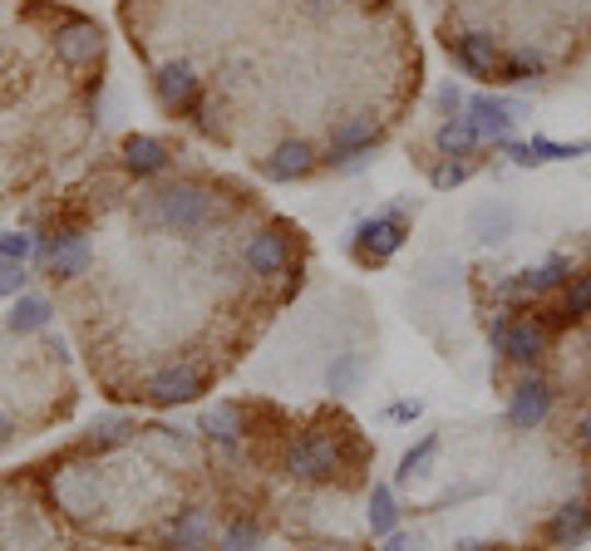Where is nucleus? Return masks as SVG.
Returning a JSON list of instances; mask_svg holds the SVG:
<instances>
[{
    "mask_svg": "<svg viewBox=\"0 0 591 551\" xmlns=\"http://www.w3.org/2000/svg\"><path fill=\"white\" fill-rule=\"evenodd\" d=\"M212 207H217L212 187H202V183H167V187H158L143 207H138V222L153 226V232H177V236H183V232L207 226Z\"/></svg>",
    "mask_w": 591,
    "mask_h": 551,
    "instance_id": "1",
    "label": "nucleus"
},
{
    "mask_svg": "<svg viewBox=\"0 0 591 551\" xmlns=\"http://www.w3.org/2000/svg\"><path fill=\"white\" fill-rule=\"evenodd\" d=\"M488 344L502 354V360L522 364V370H537V360L547 354L552 335L542 330V325L532 320V315H522V310H502V315H493V325H488Z\"/></svg>",
    "mask_w": 591,
    "mask_h": 551,
    "instance_id": "2",
    "label": "nucleus"
},
{
    "mask_svg": "<svg viewBox=\"0 0 591 551\" xmlns=\"http://www.w3.org/2000/svg\"><path fill=\"white\" fill-rule=\"evenodd\" d=\"M345 468L340 458V433H325V429H311L286 448V472L296 482H331L335 472Z\"/></svg>",
    "mask_w": 591,
    "mask_h": 551,
    "instance_id": "3",
    "label": "nucleus"
},
{
    "mask_svg": "<svg viewBox=\"0 0 591 551\" xmlns=\"http://www.w3.org/2000/svg\"><path fill=\"white\" fill-rule=\"evenodd\" d=\"M404 236H409L404 207H394V212H380V216H364V222L350 232V256H355L360 266H384V261H390V256L404 246Z\"/></svg>",
    "mask_w": 591,
    "mask_h": 551,
    "instance_id": "4",
    "label": "nucleus"
},
{
    "mask_svg": "<svg viewBox=\"0 0 591 551\" xmlns=\"http://www.w3.org/2000/svg\"><path fill=\"white\" fill-rule=\"evenodd\" d=\"M35 256L45 261V271L55 276V281H74V276L89 271V261H94V246H89V236L79 232V226H59V232L39 236Z\"/></svg>",
    "mask_w": 591,
    "mask_h": 551,
    "instance_id": "5",
    "label": "nucleus"
},
{
    "mask_svg": "<svg viewBox=\"0 0 591 551\" xmlns=\"http://www.w3.org/2000/svg\"><path fill=\"white\" fill-rule=\"evenodd\" d=\"M202 389H207L202 370H193V364H163V370L148 374L138 394H143L153 409H177V403H193Z\"/></svg>",
    "mask_w": 591,
    "mask_h": 551,
    "instance_id": "6",
    "label": "nucleus"
},
{
    "mask_svg": "<svg viewBox=\"0 0 591 551\" xmlns=\"http://www.w3.org/2000/svg\"><path fill=\"white\" fill-rule=\"evenodd\" d=\"M463 114L473 118V128H478L483 143H508L512 128H518V118L528 114V104L522 98H493V94H473L468 104H463Z\"/></svg>",
    "mask_w": 591,
    "mask_h": 551,
    "instance_id": "7",
    "label": "nucleus"
},
{
    "mask_svg": "<svg viewBox=\"0 0 591 551\" xmlns=\"http://www.w3.org/2000/svg\"><path fill=\"white\" fill-rule=\"evenodd\" d=\"M55 55H59V65H69V69H89L94 59H104V30H99L89 15L59 20V30H55Z\"/></svg>",
    "mask_w": 591,
    "mask_h": 551,
    "instance_id": "8",
    "label": "nucleus"
},
{
    "mask_svg": "<svg viewBox=\"0 0 591 551\" xmlns=\"http://www.w3.org/2000/svg\"><path fill=\"white\" fill-rule=\"evenodd\" d=\"M153 98H158V108H163V114L187 118V114H193V104L202 98V79H197L193 65L173 59V65H163L153 74Z\"/></svg>",
    "mask_w": 591,
    "mask_h": 551,
    "instance_id": "9",
    "label": "nucleus"
},
{
    "mask_svg": "<svg viewBox=\"0 0 591 551\" xmlns=\"http://www.w3.org/2000/svg\"><path fill=\"white\" fill-rule=\"evenodd\" d=\"M242 261L252 276H281L291 266V232L286 226H262V232L246 236Z\"/></svg>",
    "mask_w": 591,
    "mask_h": 551,
    "instance_id": "10",
    "label": "nucleus"
},
{
    "mask_svg": "<svg viewBox=\"0 0 591 551\" xmlns=\"http://www.w3.org/2000/svg\"><path fill=\"white\" fill-rule=\"evenodd\" d=\"M449 55L453 65L463 69L468 79H498V59H502V45L483 30H463V35L449 39Z\"/></svg>",
    "mask_w": 591,
    "mask_h": 551,
    "instance_id": "11",
    "label": "nucleus"
},
{
    "mask_svg": "<svg viewBox=\"0 0 591 551\" xmlns=\"http://www.w3.org/2000/svg\"><path fill=\"white\" fill-rule=\"evenodd\" d=\"M552 403H557L552 384L542 379V374H528V379H518V389H512V399H508V423L522 433L537 429V423H547Z\"/></svg>",
    "mask_w": 591,
    "mask_h": 551,
    "instance_id": "12",
    "label": "nucleus"
},
{
    "mask_svg": "<svg viewBox=\"0 0 591 551\" xmlns=\"http://www.w3.org/2000/svg\"><path fill=\"white\" fill-rule=\"evenodd\" d=\"M49 492H55V502H59V512H69V517H89L94 512V502H99V478H94V468H59V472H49Z\"/></svg>",
    "mask_w": 591,
    "mask_h": 551,
    "instance_id": "13",
    "label": "nucleus"
},
{
    "mask_svg": "<svg viewBox=\"0 0 591 551\" xmlns=\"http://www.w3.org/2000/svg\"><path fill=\"white\" fill-rule=\"evenodd\" d=\"M315 148L305 138H286V143L271 148V157H262V177L266 183H296V177H311L315 173Z\"/></svg>",
    "mask_w": 591,
    "mask_h": 551,
    "instance_id": "14",
    "label": "nucleus"
},
{
    "mask_svg": "<svg viewBox=\"0 0 591 551\" xmlns=\"http://www.w3.org/2000/svg\"><path fill=\"white\" fill-rule=\"evenodd\" d=\"M118 157H124L128 177H158V173H167V163H173V148L153 133H128L124 143H118Z\"/></svg>",
    "mask_w": 591,
    "mask_h": 551,
    "instance_id": "15",
    "label": "nucleus"
},
{
    "mask_svg": "<svg viewBox=\"0 0 591 551\" xmlns=\"http://www.w3.org/2000/svg\"><path fill=\"white\" fill-rule=\"evenodd\" d=\"M374 143H380V124H374L370 114L345 118V124H335V128H331V163H345V157L370 153Z\"/></svg>",
    "mask_w": 591,
    "mask_h": 551,
    "instance_id": "16",
    "label": "nucleus"
},
{
    "mask_svg": "<svg viewBox=\"0 0 591 551\" xmlns=\"http://www.w3.org/2000/svg\"><path fill=\"white\" fill-rule=\"evenodd\" d=\"M591 537V502H561L547 521V541L557 551H571Z\"/></svg>",
    "mask_w": 591,
    "mask_h": 551,
    "instance_id": "17",
    "label": "nucleus"
},
{
    "mask_svg": "<svg viewBox=\"0 0 591 551\" xmlns=\"http://www.w3.org/2000/svg\"><path fill=\"white\" fill-rule=\"evenodd\" d=\"M512 226H518V212H512V202H502V197H493V202L473 207V216H468V232L478 236L483 246H498V242H508V236H512Z\"/></svg>",
    "mask_w": 591,
    "mask_h": 551,
    "instance_id": "18",
    "label": "nucleus"
},
{
    "mask_svg": "<svg viewBox=\"0 0 591 551\" xmlns=\"http://www.w3.org/2000/svg\"><path fill=\"white\" fill-rule=\"evenodd\" d=\"M202 433L212 443H222V448H236V443L246 438V409L232 399H217L212 409L202 413Z\"/></svg>",
    "mask_w": 591,
    "mask_h": 551,
    "instance_id": "19",
    "label": "nucleus"
},
{
    "mask_svg": "<svg viewBox=\"0 0 591 551\" xmlns=\"http://www.w3.org/2000/svg\"><path fill=\"white\" fill-rule=\"evenodd\" d=\"M49 320H55V305L35 291H20L15 305H10V315H5V330L10 335H35V330H45Z\"/></svg>",
    "mask_w": 591,
    "mask_h": 551,
    "instance_id": "20",
    "label": "nucleus"
},
{
    "mask_svg": "<svg viewBox=\"0 0 591 551\" xmlns=\"http://www.w3.org/2000/svg\"><path fill=\"white\" fill-rule=\"evenodd\" d=\"M207 537H212V517L202 507H187L167 521V547L173 551H202Z\"/></svg>",
    "mask_w": 591,
    "mask_h": 551,
    "instance_id": "21",
    "label": "nucleus"
},
{
    "mask_svg": "<svg viewBox=\"0 0 591 551\" xmlns=\"http://www.w3.org/2000/svg\"><path fill=\"white\" fill-rule=\"evenodd\" d=\"M542 74H547V59H542L532 45L502 49V59H498V84H537Z\"/></svg>",
    "mask_w": 591,
    "mask_h": 551,
    "instance_id": "22",
    "label": "nucleus"
},
{
    "mask_svg": "<svg viewBox=\"0 0 591 551\" xmlns=\"http://www.w3.org/2000/svg\"><path fill=\"white\" fill-rule=\"evenodd\" d=\"M478 128H473L468 114H453L439 124V133H433V148H439L443 157H473V148H478Z\"/></svg>",
    "mask_w": 591,
    "mask_h": 551,
    "instance_id": "23",
    "label": "nucleus"
},
{
    "mask_svg": "<svg viewBox=\"0 0 591 551\" xmlns=\"http://www.w3.org/2000/svg\"><path fill=\"white\" fill-rule=\"evenodd\" d=\"M370 531L380 541L390 531H399V502H394V488H384V482H374V492H370Z\"/></svg>",
    "mask_w": 591,
    "mask_h": 551,
    "instance_id": "24",
    "label": "nucleus"
},
{
    "mask_svg": "<svg viewBox=\"0 0 591 551\" xmlns=\"http://www.w3.org/2000/svg\"><path fill=\"white\" fill-rule=\"evenodd\" d=\"M522 276H528V285H532V295H537V301H542V295H552V291H561V285H567L571 281V261H567V256H547V261H542L537 266V271H522Z\"/></svg>",
    "mask_w": 591,
    "mask_h": 551,
    "instance_id": "25",
    "label": "nucleus"
},
{
    "mask_svg": "<svg viewBox=\"0 0 591 551\" xmlns=\"http://www.w3.org/2000/svg\"><path fill=\"white\" fill-rule=\"evenodd\" d=\"M528 153H532V167H537V163H571V157H587V153H591V138H581V143H557V138H528Z\"/></svg>",
    "mask_w": 591,
    "mask_h": 551,
    "instance_id": "26",
    "label": "nucleus"
},
{
    "mask_svg": "<svg viewBox=\"0 0 591 551\" xmlns=\"http://www.w3.org/2000/svg\"><path fill=\"white\" fill-rule=\"evenodd\" d=\"M561 310H567L571 325L591 315V266L587 271H571V281L561 285Z\"/></svg>",
    "mask_w": 591,
    "mask_h": 551,
    "instance_id": "27",
    "label": "nucleus"
},
{
    "mask_svg": "<svg viewBox=\"0 0 591 551\" xmlns=\"http://www.w3.org/2000/svg\"><path fill=\"white\" fill-rule=\"evenodd\" d=\"M134 433H138V423L124 419V413H114V419H99L94 429H89V443H94V448H124Z\"/></svg>",
    "mask_w": 591,
    "mask_h": 551,
    "instance_id": "28",
    "label": "nucleus"
},
{
    "mask_svg": "<svg viewBox=\"0 0 591 551\" xmlns=\"http://www.w3.org/2000/svg\"><path fill=\"white\" fill-rule=\"evenodd\" d=\"M360 379H364V354H335L331 374H325V384H331V394H350Z\"/></svg>",
    "mask_w": 591,
    "mask_h": 551,
    "instance_id": "29",
    "label": "nucleus"
},
{
    "mask_svg": "<svg viewBox=\"0 0 591 551\" xmlns=\"http://www.w3.org/2000/svg\"><path fill=\"white\" fill-rule=\"evenodd\" d=\"M433 453H439V433H424V438L399 458V482H414V478H419V472L429 468Z\"/></svg>",
    "mask_w": 591,
    "mask_h": 551,
    "instance_id": "30",
    "label": "nucleus"
},
{
    "mask_svg": "<svg viewBox=\"0 0 591 551\" xmlns=\"http://www.w3.org/2000/svg\"><path fill=\"white\" fill-rule=\"evenodd\" d=\"M262 547V527H256V517H236L232 527L222 531V551H256Z\"/></svg>",
    "mask_w": 591,
    "mask_h": 551,
    "instance_id": "31",
    "label": "nucleus"
},
{
    "mask_svg": "<svg viewBox=\"0 0 591 551\" xmlns=\"http://www.w3.org/2000/svg\"><path fill=\"white\" fill-rule=\"evenodd\" d=\"M222 114H227V108H222V98H197V104H193V114H187V118H193V128H197V133L217 138V133H222Z\"/></svg>",
    "mask_w": 591,
    "mask_h": 551,
    "instance_id": "32",
    "label": "nucleus"
},
{
    "mask_svg": "<svg viewBox=\"0 0 591 551\" xmlns=\"http://www.w3.org/2000/svg\"><path fill=\"white\" fill-rule=\"evenodd\" d=\"M473 177V163L468 157H459V163H453V157H443L439 167H433V187H439V192H449V187H463Z\"/></svg>",
    "mask_w": 591,
    "mask_h": 551,
    "instance_id": "33",
    "label": "nucleus"
},
{
    "mask_svg": "<svg viewBox=\"0 0 591 551\" xmlns=\"http://www.w3.org/2000/svg\"><path fill=\"white\" fill-rule=\"evenodd\" d=\"M35 256V236L30 232H0V261H30Z\"/></svg>",
    "mask_w": 591,
    "mask_h": 551,
    "instance_id": "34",
    "label": "nucleus"
},
{
    "mask_svg": "<svg viewBox=\"0 0 591 551\" xmlns=\"http://www.w3.org/2000/svg\"><path fill=\"white\" fill-rule=\"evenodd\" d=\"M25 285H30L25 261H0V301H15Z\"/></svg>",
    "mask_w": 591,
    "mask_h": 551,
    "instance_id": "35",
    "label": "nucleus"
},
{
    "mask_svg": "<svg viewBox=\"0 0 591 551\" xmlns=\"http://www.w3.org/2000/svg\"><path fill=\"white\" fill-rule=\"evenodd\" d=\"M433 104H439V114H443V118H453V114H463V104H468V98H463V89H459V84H439Z\"/></svg>",
    "mask_w": 591,
    "mask_h": 551,
    "instance_id": "36",
    "label": "nucleus"
},
{
    "mask_svg": "<svg viewBox=\"0 0 591 551\" xmlns=\"http://www.w3.org/2000/svg\"><path fill=\"white\" fill-rule=\"evenodd\" d=\"M384 551H424V541L409 537V531H390V537H384Z\"/></svg>",
    "mask_w": 591,
    "mask_h": 551,
    "instance_id": "37",
    "label": "nucleus"
},
{
    "mask_svg": "<svg viewBox=\"0 0 591 551\" xmlns=\"http://www.w3.org/2000/svg\"><path fill=\"white\" fill-rule=\"evenodd\" d=\"M419 413H424V403H419V399H404V403H390V419H399V423L419 419Z\"/></svg>",
    "mask_w": 591,
    "mask_h": 551,
    "instance_id": "38",
    "label": "nucleus"
},
{
    "mask_svg": "<svg viewBox=\"0 0 591 551\" xmlns=\"http://www.w3.org/2000/svg\"><path fill=\"white\" fill-rule=\"evenodd\" d=\"M577 443H581V448L591 453V409H587V413H581V419H577Z\"/></svg>",
    "mask_w": 591,
    "mask_h": 551,
    "instance_id": "39",
    "label": "nucleus"
},
{
    "mask_svg": "<svg viewBox=\"0 0 591 551\" xmlns=\"http://www.w3.org/2000/svg\"><path fill=\"white\" fill-rule=\"evenodd\" d=\"M453 551H502V547H498V541H459Z\"/></svg>",
    "mask_w": 591,
    "mask_h": 551,
    "instance_id": "40",
    "label": "nucleus"
},
{
    "mask_svg": "<svg viewBox=\"0 0 591 551\" xmlns=\"http://www.w3.org/2000/svg\"><path fill=\"white\" fill-rule=\"evenodd\" d=\"M10 438H15V419H10V413H0V448H5Z\"/></svg>",
    "mask_w": 591,
    "mask_h": 551,
    "instance_id": "41",
    "label": "nucleus"
},
{
    "mask_svg": "<svg viewBox=\"0 0 591 551\" xmlns=\"http://www.w3.org/2000/svg\"><path fill=\"white\" fill-rule=\"evenodd\" d=\"M311 551H360L355 541H321V547H311Z\"/></svg>",
    "mask_w": 591,
    "mask_h": 551,
    "instance_id": "42",
    "label": "nucleus"
},
{
    "mask_svg": "<svg viewBox=\"0 0 591 551\" xmlns=\"http://www.w3.org/2000/svg\"><path fill=\"white\" fill-rule=\"evenodd\" d=\"M335 5V0H315V10H331Z\"/></svg>",
    "mask_w": 591,
    "mask_h": 551,
    "instance_id": "43",
    "label": "nucleus"
},
{
    "mask_svg": "<svg viewBox=\"0 0 591 551\" xmlns=\"http://www.w3.org/2000/svg\"><path fill=\"white\" fill-rule=\"evenodd\" d=\"M581 344H587V354H591V325H587V340H581Z\"/></svg>",
    "mask_w": 591,
    "mask_h": 551,
    "instance_id": "44",
    "label": "nucleus"
},
{
    "mask_svg": "<svg viewBox=\"0 0 591 551\" xmlns=\"http://www.w3.org/2000/svg\"><path fill=\"white\" fill-rule=\"evenodd\" d=\"M124 5H134V0H124Z\"/></svg>",
    "mask_w": 591,
    "mask_h": 551,
    "instance_id": "45",
    "label": "nucleus"
}]
</instances>
